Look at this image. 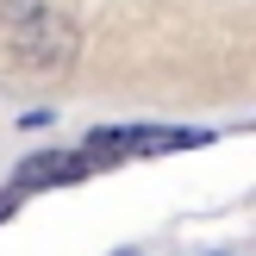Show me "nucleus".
Masks as SVG:
<instances>
[{"label":"nucleus","instance_id":"1","mask_svg":"<svg viewBox=\"0 0 256 256\" xmlns=\"http://www.w3.org/2000/svg\"><path fill=\"white\" fill-rule=\"evenodd\" d=\"M19 32H25V50H32V56L44 62V69H56V62H62V56H69V50H75L69 25H62V19H56V12H50V6L38 12V19H25Z\"/></svg>","mask_w":256,"mask_h":256},{"label":"nucleus","instance_id":"2","mask_svg":"<svg viewBox=\"0 0 256 256\" xmlns=\"http://www.w3.org/2000/svg\"><path fill=\"white\" fill-rule=\"evenodd\" d=\"M188 144H206L200 132H94V150H125V156H138V150H188Z\"/></svg>","mask_w":256,"mask_h":256},{"label":"nucleus","instance_id":"3","mask_svg":"<svg viewBox=\"0 0 256 256\" xmlns=\"http://www.w3.org/2000/svg\"><path fill=\"white\" fill-rule=\"evenodd\" d=\"M38 12H44V0H0V25H12V32L25 19H38Z\"/></svg>","mask_w":256,"mask_h":256},{"label":"nucleus","instance_id":"4","mask_svg":"<svg viewBox=\"0 0 256 256\" xmlns=\"http://www.w3.org/2000/svg\"><path fill=\"white\" fill-rule=\"evenodd\" d=\"M119 256H138V250H119Z\"/></svg>","mask_w":256,"mask_h":256}]
</instances>
